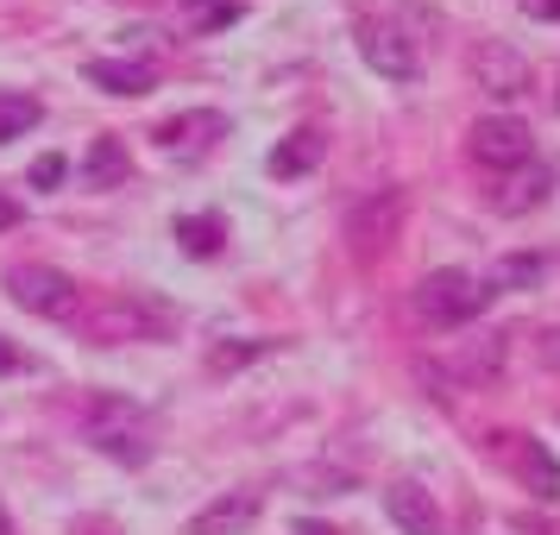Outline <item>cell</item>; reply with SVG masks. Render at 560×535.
I'll return each instance as SVG.
<instances>
[{
  "instance_id": "28",
  "label": "cell",
  "mask_w": 560,
  "mask_h": 535,
  "mask_svg": "<svg viewBox=\"0 0 560 535\" xmlns=\"http://www.w3.org/2000/svg\"><path fill=\"white\" fill-rule=\"evenodd\" d=\"M0 535H13V523H7V504H0Z\"/></svg>"
},
{
  "instance_id": "10",
  "label": "cell",
  "mask_w": 560,
  "mask_h": 535,
  "mask_svg": "<svg viewBox=\"0 0 560 535\" xmlns=\"http://www.w3.org/2000/svg\"><path fill=\"white\" fill-rule=\"evenodd\" d=\"M504 340L510 334H472V340H459L454 359H447V372L459 384H498V372H504Z\"/></svg>"
},
{
  "instance_id": "24",
  "label": "cell",
  "mask_w": 560,
  "mask_h": 535,
  "mask_svg": "<svg viewBox=\"0 0 560 535\" xmlns=\"http://www.w3.org/2000/svg\"><path fill=\"white\" fill-rule=\"evenodd\" d=\"M523 13L541 20V26H560V0H523Z\"/></svg>"
},
{
  "instance_id": "11",
  "label": "cell",
  "mask_w": 560,
  "mask_h": 535,
  "mask_svg": "<svg viewBox=\"0 0 560 535\" xmlns=\"http://www.w3.org/2000/svg\"><path fill=\"white\" fill-rule=\"evenodd\" d=\"M384 510H390V523L404 535H441V510H434V498L416 479L390 485V491H384Z\"/></svg>"
},
{
  "instance_id": "23",
  "label": "cell",
  "mask_w": 560,
  "mask_h": 535,
  "mask_svg": "<svg viewBox=\"0 0 560 535\" xmlns=\"http://www.w3.org/2000/svg\"><path fill=\"white\" fill-rule=\"evenodd\" d=\"M535 359H541L548 372H560V328H541V340H535Z\"/></svg>"
},
{
  "instance_id": "12",
  "label": "cell",
  "mask_w": 560,
  "mask_h": 535,
  "mask_svg": "<svg viewBox=\"0 0 560 535\" xmlns=\"http://www.w3.org/2000/svg\"><path fill=\"white\" fill-rule=\"evenodd\" d=\"M548 189H555V164H523L516 177H504V189L491 196L498 214H529V208L548 202Z\"/></svg>"
},
{
  "instance_id": "20",
  "label": "cell",
  "mask_w": 560,
  "mask_h": 535,
  "mask_svg": "<svg viewBox=\"0 0 560 535\" xmlns=\"http://www.w3.org/2000/svg\"><path fill=\"white\" fill-rule=\"evenodd\" d=\"M38 127V102L26 95H0V139H20V132Z\"/></svg>"
},
{
  "instance_id": "7",
  "label": "cell",
  "mask_w": 560,
  "mask_h": 535,
  "mask_svg": "<svg viewBox=\"0 0 560 535\" xmlns=\"http://www.w3.org/2000/svg\"><path fill=\"white\" fill-rule=\"evenodd\" d=\"M472 82H479L491 102H516L529 89V57L510 51L504 38H479L472 45Z\"/></svg>"
},
{
  "instance_id": "4",
  "label": "cell",
  "mask_w": 560,
  "mask_h": 535,
  "mask_svg": "<svg viewBox=\"0 0 560 535\" xmlns=\"http://www.w3.org/2000/svg\"><path fill=\"white\" fill-rule=\"evenodd\" d=\"M404 221H409V189H372L365 202L347 214V246L353 258H384L397 240H404Z\"/></svg>"
},
{
  "instance_id": "14",
  "label": "cell",
  "mask_w": 560,
  "mask_h": 535,
  "mask_svg": "<svg viewBox=\"0 0 560 535\" xmlns=\"http://www.w3.org/2000/svg\"><path fill=\"white\" fill-rule=\"evenodd\" d=\"M240 20V0H177V32L183 38H214Z\"/></svg>"
},
{
  "instance_id": "5",
  "label": "cell",
  "mask_w": 560,
  "mask_h": 535,
  "mask_svg": "<svg viewBox=\"0 0 560 535\" xmlns=\"http://www.w3.org/2000/svg\"><path fill=\"white\" fill-rule=\"evenodd\" d=\"M466 152H472V164L510 177V171L535 164V139L516 114H485V120H472V132H466Z\"/></svg>"
},
{
  "instance_id": "16",
  "label": "cell",
  "mask_w": 560,
  "mask_h": 535,
  "mask_svg": "<svg viewBox=\"0 0 560 535\" xmlns=\"http://www.w3.org/2000/svg\"><path fill=\"white\" fill-rule=\"evenodd\" d=\"M516 466H523V479H529L535 498H560V466L535 434H516Z\"/></svg>"
},
{
  "instance_id": "18",
  "label": "cell",
  "mask_w": 560,
  "mask_h": 535,
  "mask_svg": "<svg viewBox=\"0 0 560 535\" xmlns=\"http://www.w3.org/2000/svg\"><path fill=\"white\" fill-rule=\"evenodd\" d=\"M177 240L189 258H214L228 246V221L221 214H177Z\"/></svg>"
},
{
  "instance_id": "25",
  "label": "cell",
  "mask_w": 560,
  "mask_h": 535,
  "mask_svg": "<svg viewBox=\"0 0 560 535\" xmlns=\"http://www.w3.org/2000/svg\"><path fill=\"white\" fill-rule=\"evenodd\" d=\"M20 221H26V208H20L13 196H7V189H0V233H7V228H20Z\"/></svg>"
},
{
  "instance_id": "19",
  "label": "cell",
  "mask_w": 560,
  "mask_h": 535,
  "mask_svg": "<svg viewBox=\"0 0 560 535\" xmlns=\"http://www.w3.org/2000/svg\"><path fill=\"white\" fill-rule=\"evenodd\" d=\"M541 278H548V258L523 253V258H498L491 278H485V290H529V283H541Z\"/></svg>"
},
{
  "instance_id": "1",
  "label": "cell",
  "mask_w": 560,
  "mask_h": 535,
  "mask_svg": "<svg viewBox=\"0 0 560 535\" xmlns=\"http://www.w3.org/2000/svg\"><path fill=\"white\" fill-rule=\"evenodd\" d=\"M491 303V290L479 278H466V271H429V278L409 290V309H416V322L422 328H466L479 309Z\"/></svg>"
},
{
  "instance_id": "17",
  "label": "cell",
  "mask_w": 560,
  "mask_h": 535,
  "mask_svg": "<svg viewBox=\"0 0 560 535\" xmlns=\"http://www.w3.org/2000/svg\"><path fill=\"white\" fill-rule=\"evenodd\" d=\"M82 177L95 183V189H114V183H127L132 177V158L120 139H95L89 146V158H82Z\"/></svg>"
},
{
  "instance_id": "21",
  "label": "cell",
  "mask_w": 560,
  "mask_h": 535,
  "mask_svg": "<svg viewBox=\"0 0 560 535\" xmlns=\"http://www.w3.org/2000/svg\"><path fill=\"white\" fill-rule=\"evenodd\" d=\"M63 177H70L63 152H38V158H32V183H38V189H57Z\"/></svg>"
},
{
  "instance_id": "26",
  "label": "cell",
  "mask_w": 560,
  "mask_h": 535,
  "mask_svg": "<svg viewBox=\"0 0 560 535\" xmlns=\"http://www.w3.org/2000/svg\"><path fill=\"white\" fill-rule=\"evenodd\" d=\"M20 365H26V353H20V347H7V340H0V372H20Z\"/></svg>"
},
{
  "instance_id": "2",
  "label": "cell",
  "mask_w": 560,
  "mask_h": 535,
  "mask_svg": "<svg viewBox=\"0 0 560 535\" xmlns=\"http://www.w3.org/2000/svg\"><path fill=\"white\" fill-rule=\"evenodd\" d=\"M177 328V309L152 303V296H107L89 315V340L95 347H132V340H158V334Z\"/></svg>"
},
{
  "instance_id": "13",
  "label": "cell",
  "mask_w": 560,
  "mask_h": 535,
  "mask_svg": "<svg viewBox=\"0 0 560 535\" xmlns=\"http://www.w3.org/2000/svg\"><path fill=\"white\" fill-rule=\"evenodd\" d=\"M82 77L95 82L102 95H145L152 89V63H139V57H95V63H82Z\"/></svg>"
},
{
  "instance_id": "29",
  "label": "cell",
  "mask_w": 560,
  "mask_h": 535,
  "mask_svg": "<svg viewBox=\"0 0 560 535\" xmlns=\"http://www.w3.org/2000/svg\"><path fill=\"white\" fill-rule=\"evenodd\" d=\"M555 183H560V164H555Z\"/></svg>"
},
{
  "instance_id": "27",
  "label": "cell",
  "mask_w": 560,
  "mask_h": 535,
  "mask_svg": "<svg viewBox=\"0 0 560 535\" xmlns=\"http://www.w3.org/2000/svg\"><path fill=\"white\" fill-rule=\"evenodd\" d=\"M296 535H340V530H328V523H303Z\"/></svg>"
},
{
  "instance_id": "22",
  "label": "cell",
  "mask_w": 560,
  "mask_h": 535,
  "mask_svg": "<svg viewBox=\"0 0 560 535\" xmlns=\"http://www.w3.org/2000/svg\"><path fill=\"white\" fill-rule=\"evenodd\" d=\"M253 353H265V340H233V347H221V353H214V372H233L240 359H253Z\"/></svg>"
},
{
  "instance_id": "3",
  "label": "cell",
  "mask_w": 560,
  "mask_h": 535,
  "mask_svg": "<svg viewBox=\"0 0 560 535\" xmlns=\"http://www.w3.org/2000/svg\"><path fill=\"white\" fill-rule=\"evenodd\" d=\"M89 441L107 460H120V466H145V454H152V416L139 404H127V397H102L89 409Z\"/></svg>"
},
{
  "instance_id": "30",
  "label": "cell",
  "mask_w": 560,
  "mask_h": 535,
  "mask_svg": "<svg viewBox=\"0 0 560 535\" xmlns=\"http://www.w3.org/2000/svg\"><path fill=\"white\" fill-rule=\"evenodd\" d=\"M555 107H560V89H555Z\"/></svg>"
},
{
  "instance_id": "8",
  "label": "cell",
  "mask_w": 560,
  "mask_h": 535,
  "mask_svg": "<svg viewBox=\"0 0 560 535\" xmlns=\"http://www.w3.org/2000/svg\"><path fill=\"white\" fill-rule=\"evenodd\" d=\"M359 57H365L384 82H409L416 70H422V57H416V45H409V32L390 26V20H365V26H359Z\"/></svg>"
},
{
  "instance_id": "6",
  "label": "cell",
  "mask_w": 560,
  "mask_h": 535,
  "mask_svg": "<svg viewBox=\"0 0 560 535\" xmlns=\"http://www.w3.org/2000/svg\"><path fill=\"white\" fill-rule=\"evenodd\" d=\"M7 296L26 315H45V322H70L77 315V283L63 278L57 265H13L7 271Z\"/></svg>"
},
{
  "instance_id": "9",
  "label": "cell",
  "mask_w": 560,
  "mask_h": 535,
  "mask_svg": "<svg viewBox=\"0 0 560 535\" xmlns=\"http://www.w3.org/2000/svg\"><path fill=\"white\" fill-rule=\"evenodd\" d=\"M258 491H246V485H233V491H221V498H208L196 516H189V535H246L258 523Z\"/></svg>"
},
{
  "instance_id": "15",
  "label": "cell",
  "mask_w": 560,
  "mask_h": 535,
  "mask_svg": "<svg viewBox=\"0 0 560 535\" xmlns=\"http://www.w3.org/2000/svg\"><path fill=\"white\" fill-rule=\"evenodd\" d=\"M315 164H322V132L315 127H296L290 132V139H283L278 152H271V177H303V171H315Z\"/></svg>"
}]
</instances>
